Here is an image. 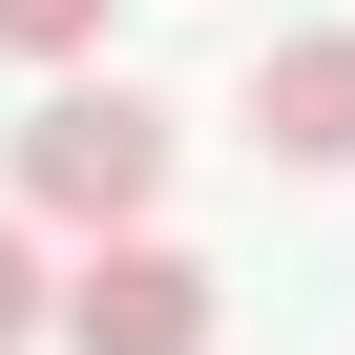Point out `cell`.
Masks as SVG:
<instances>
[{
	"label": "cell",
	"instance_id": "obj_1",
	"mask_svg": "<svg viewBox=\"0 0 355 355\" xmlns=\"http://www.w3.org/2000/svg\"><path fill=\"white\" fill-rule=\"evenodd\" d=\"M167 167H189V125H167L146 84H42L21 105V209L42 230H146Z\"/></svg>",
	"mask_w": 355,
	"mask_h": 355
},
{
	"label": "cell",
	"instance_id": "obj_2",
	"mask_svg": "<svg viewBox=\"0 0 355 355\" xmlns=\"http://www.w3.org/2000/svg\"><path fill=\"white\" fill-rule=\"evenodd\" d=\"M63 313V355H209V251H167V230H84V272L42 293Z\"/></svg>",
	"mask_w": 355,
	"mask_h": 355
},
{
	"label": "cell",
	"instance_id": "obj_5",
	"mask_svg": "<svg viewBox=\"0 0 355 355\" xmlns=\"http://www.w3.org/2000/svg\"><path fill=\"white\" fill-rule=\"evenodd\" d=\"M42 293H63V272H42L21 230H0V355H21V334H42Z\"/></svg>",
	"mask_w": 355,
	"mask_h": 355
},
{
	"label": "cell",
	"instance_id": "obj_4",
	"mask_svg": "<svg viewBox=\"0 0 355 355\" xmlns=\"http://www.w3.org/2000/svg\"><path fill=\"white\" fill-rule=\"evenodd\" d=\"M105 42V0H0V63H84Z\"/></svg>",
	"mask_w": 355,
	"mask_h": 355
},
{
	"label": "cell",
	"instance_id": "obj_3",
	"mask_svg": "<svg viewBox=\"0 0 355 355\" xmlns=\"http://www.w3.org/2000/svg\"><path fill=\"white\" fill-rule=\"evenodd\" d=\"M251 146L272 167H355V42H272L251 63Z\"/></svg>",
	"mask_w": 355,
	"mask_h": 355
}]
</instances>
